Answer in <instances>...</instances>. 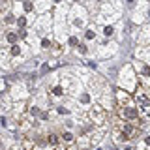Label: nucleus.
<instances>
[{
  "instance_id": "nucleus-1",
  "label": "nucleus",
  "mask_w": 150,
  "mask_h": 150,
  "mask_svg": "<svg viewBox=\"0 0 150 150\" xmlns=\"http://www.w3.org/2000/svg\"><path fill=\"white\" fill-rule=\"evenodd\" d=\"M73 137H71V135H69V133H64V141H68V143H69V141H71Z\"/></svg>"
}]
</instances>
